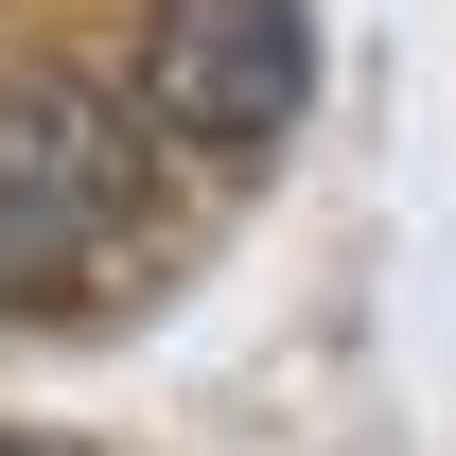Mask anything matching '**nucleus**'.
<instances>
[{"mask_svg": "<svg viewBox=\"0 0 456 456\" xmlns=\"http://www.w3.org/2000/svg\"><path fill=\"white\" fill-rule=\"evenodd\" d=\"M141 193H159V159H141V123H123L88 70L0 53V316L88 298L123 246H141Z\"/></svg>", "mask_w": 456, "mask_h": 456, "instance_id": "nucleus-1", "label": "nucleus"}, {"mask_svg": "<svg viewBox=\"0 0 456 456\" xmlns=\"http://www.w3.org/2000/svg\"><path fill=\"white\" fill-rule=\"evenodd\" d=\"M298 88H316V18H298V0H159V18H141V106H159V141L246 159V141L298 123Z\"/></svg>", "mask_w": 456, "mask_h": 456, "instance_id": "nucleus-2", "label": "nucleus"}, {"mask_svg": "<svg viewBox=\"0 0 456 456\" xmlns=\"http://www.w3.org/2000/svg\"><path fill=\"white\" fill-rule=\"evenodd\" d=\"M0 456H88V439H0Z\"/></svg>", "mask_w": 456, "mask_h": 456, "instance_id": "nucleus-3", "label": "nucleus"}]
</instances>
